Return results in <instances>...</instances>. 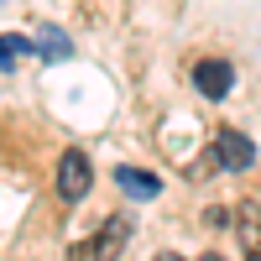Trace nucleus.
<instances>
[{"label":"nucleus","instance_id":"obj_1","mask_svg":"<svg viewBox=\"0 0 261 261\" xmlns=\"http://www.w3.org/2000/svg\"><path fill=\"white\" fill-rule=\"evenodd\" d=\"M130 241V220H120V214H110V220L99 225V235H89V241H79L68 251V261H115Z\"/></svg>","mask_w":261,"mask_h":261},{"label":"nucleus","instance_id":"obj_2","mask_svg":"<svg viewBox=\"0 0 261 261\" xmlns=\"http://www.w3.org/2000/svg\"><path fill=\"white\" fill-rule=\"evenodd\" d=\"M89 183H94V167H89V157L73 146V151H63L58 157V199H68V204H79L84 193H89Z\"/></svg>","mask_w":261,"mask_h":261},{"label":"nucleus","instance_id":"obj_3","mask_svg":"<svg viewBox=\"0 0 261 261\" xmlns=\"http://www.w3.org/2000/svg\"><path fill=\"white\" fill-rule=\"evenodd\" d=\"M193 84H199V94L204 99H225L230 94V84H235V68L225 58H204L199 68H193Z\"/></svg>","mask_w":261,"mask_h":261},{"label":"nucleus","instance_id":"obj_4","mask_svg":"<svg viewBox=\"0 0 261 261\" xmlns=\"http://www.w3.org/2000/svg\"><path fill=\"white\" fill-rule=\"evenodd\" d=\"M214 157H220L230 172H246L256 162V146L241 136V130H220V136H214Z\"/></svg>","mask_w":261,"mask_h":261},{"label":"nucleus","instance_id":"obj_5","mask_svg":"<svg viewBox=\"0 0 261 261\" xmlns=\"http://www.w3.org/2000/svg\"><path fill=\"white\" fill-rule=\"evenodd\" d=\"M115 183H120V193H125V199H157V193H162V178H157V172H146V167H115Z\"/></svg>","mask_w":261,"mask_h":261},{"label":"nucleus","instance_id":"obj_6","mask_svg":"<svg viewBox=\"0 0 261 261\" xmlns=\"http://www.w3.org/2000/svg\"><path fill=\"white\" fill-rule=\"evenodd\" d=\"M37 58H47V63H68V58H73V42H68V32L42 27V32H37Z\"/></svg>","mask_w":261,"mask_h":261},{"label":"nucleus","instance_id":"obj_7","mask_svg":"<svg viewBox=\"0 0 261 261\" xmlns=\"http://www.w3.org/2000/svg\"><path fill=\"white\" fill-rule=\"evenodd\" d=\"M241 225H246V251L261 261V204H246L241 209Z\"/></svg>","mask_w":261,"mask_h":261},{"label":"nucleus","instance_id":"obj_8","mask_svg":"<svg viewBox=\"0 0 261 261\" xmlns=\"http://www.w3.org/2000/svg\"><path fill=\"white\" fill-rule=\"evenodd\" d=\"M37 53V42H27V37H0V68H11L16 58H32Z\"/></svg>","mask_w":261,"mask_h":261},{"label":"nucleus","instance_id":"obj_9","mask_svg":"<svg viewBox=\"0 0 261 261\" xmlns=\"http://www.w3.org/2000/svg\"><path fill=\"white\" fill-rule=\"evenodd\" d=\"M157 261H183V256H172V251H162V256H157Z\"/></svg>","mask_w":261,"mask_h":261},{"label":"nucleus","instance_id":"obj_10","mask_svg":"<svg viewBox=\"0 0 261 261\" xmlns=\"http://www.w3.org/2000/svg\"><path fill=\"white\" fill-rule=\"evenodd\" d=\"M204 261H225V256H204Z\"/></svg>","mask_w":261,"mask_h":261}]
</instances>
